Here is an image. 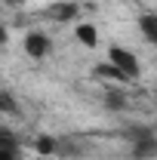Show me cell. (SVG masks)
Wrapping results in <instances>:
<instances>
[{"instance_id":"1","label":"cell","mask_w":157,"mask_h":160,"mask_svg":"<svg viewBox=\"0 0 157 160\" xmlns=\"http://www.w3.org/2000/svg\"><path fill=\"white\" fill-rule=\"evenodd\" d=\"M108 65L120 71V77L123 80H136L142 74V68H139V59L133 49H126V46H111L108 49Z\"/></svg>"},{"instance_id":"2","label":"cell","mask_w":157,"mask_h":160,"mask_svg":"<svg viewBox=\"0 0 157 160\" xmlns=\"http://www.w3.org/2000/svg\"><path fill=\"white\" fill-rule=\"evenodd\" d=\"M25 56H31V59H46L49 52H53V40L46 37V34H40V31H31V34H25Z\"/></svg>"},{"instance_id":"3","label":"cell","mask_w":157,"mask_h":160,"mask_svg":"<svg viewBox=\"0 0 157 160\" xmlns=\"http://www.w3.org/2000/svg\"><path fill=\"white\" fill-rule=\"evenodd\" d=\"M74 37H77L86 49H96V46H99V31L89 25V22H80L77 28H74Z\"/></svg>"},{"instance_id":"4","label":"cell","mask_w":157,"mask_h":160,"mask_svg":"<svg viewBox=\"0 0 157 160\" xmlns=\"http://www.w3.org/2000/svg\"><path fill=\"white\" fill-rule=\"evenodd\" d=\"M139 28H142V37L157 46V16H142L139 19Z\"/></svg>"},{"instance_id":"5","label":"cell","mask_w":157,"mask_h":160,"mask_svg":"<svg viewBox=\"0 0 157 160\" xmlns=\"http://www.w3.org/2000/svg\"><path fill=\"white\" fill-rule=\"evenodd\" d=\"M151 151H157V142L148 136V139H142L136 145V157H151Z\"/></svg>"},{"instance_id":"6","label":"cell","mask_w":157,"mask_h":160,"mask_svg":"<svg viewBox=\"0 0 157 160\" xmlns=\"http://www.w3.org/2000/svg\"><path fill=\"white\" fill-rule=\"evenodd\" d=\"M105 102H108V108H111V111H120V108L126 105V96H120V92H108Z\"/></svg>"},{"instance_id":"7","label":"cell","mask_w":157,"mask_h":160,"mask_svg":"<svg viewBox=\"0 0 157 160\" xmlns=\"http://www.w3.org/2000/svg\"><path fill=\"white\" fill-rule=\"evenodd\" d=\"M37 151H40V154H53V151H56V139L40 136V139H37Z\"/></svg>"},{"instance_id":"8","label":"cell","mask_w":157,"mask_h":160,"mask_svg":"<svg viewBox=\"0 0 157 160\" xmlns=\"http://www.w3.org/2000/svg\"><path fill=\"white\" fill-rule=\"evenodd\" d=\"M53 12H56L59 19H71V16H74V6H71V3H59V9H53Z\"/></svg>"}]
</instances>
